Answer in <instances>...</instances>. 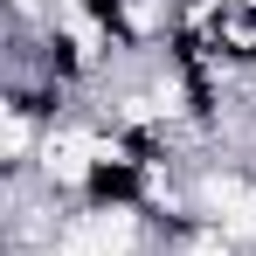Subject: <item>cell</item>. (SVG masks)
<instances>
[{
	"mask_svg": "<svg viewBox=\"0 0 256 256\" xmlns=\"http://www.w3.org/2000/svg\"><path fill=\"white\" fill-rule=\"evenodd\" d=\"M242 166H250V180H256V132H250V146H242Z\"/></svg>",
	"mask_w": 256,
	"mask_h": 256,
	"instance_id": "6da1fadb",
	"label": "cell"
}]
</instances>
